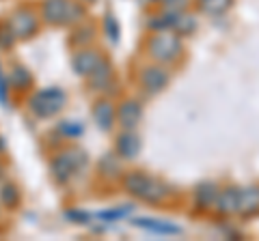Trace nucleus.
<instances>
[{
    "label": "nucleus",
    "instance_id": "f257e3e1",
    "mask_svg": "<svg viewBox=\"0 0 259 241\" xmlns=\"http://www.w3.org/2000/svg\"><path fill=\"white\" fill-rule=\"evenodd\" d=\"M87 164H89V155L84 153L82 149H78V147L65 149L50 162L52 179L56 183H61V186H65V183H69V179L74 174H78L80 170H84Z\"/></svg>",
    "mask_w": 259,
    "mask_h": 241
},
{
    "label": "nucleus",
    "instance_id": "f03ea898",
    "mask_svg": "<svg viewBox=\"0 0 259 241\" xmlns=\"http://www.w3.org/2000/svg\"><path fill=\"white\" fill-rule=\"evenodd\" d=\"M125 192L132 194L134 198L145 200V203H160L166 196V186L160 183L153 176H147L143 172H130L123 176Z\"/></svg>",
    "mask_w": 259,
    "mask_h": 241
},
{
    "label": "nucleus",
    "instance_id": "7ed1b4c3",
    "mask_svg": "<svg viewBox=\"0 0 259 241\" xmlns=\"http://www.w3.org/2000/svg\"><path fill=\"white\" fill-rule=\"evenodd\" d=\"M63 108H65V93L61 88H44V91H37L28 99V110L37 118L56 116Z\"/></svg>",
    "mask_w": 259,
    "mask_h": 241
},
{
    "label": "nucleus",
    "instance_id": "20e7f679",
    "mask_svg": "<svg viewBox=\"0 0 259 241\" xmlns=\"http://www.w3.org/2000/svg\"><path fill=\"white\" fill-rule=\"evenodd\" d=\"M149 56L156 58L158 63H171L175 61L182 52V41L175 33H168V30H158L156 35L149 39Z\"/></svg>",
    "mask_w": 259,
    "mask_h": 241
},
{
    "label": "nucleus",
    "instance_id": "39448f33",
    "mask_svg": "<svg viewBox=\"0 0 259 241\" xmlns=\"http://www.w3.org/2000/svg\"><path fill=\"white\" fill-rule=\"evenodd\" d=\"M7 22H9V26H11V30L15 33V37H18V39H30L32 35L37 33V28H39V18H37V13L32 9H18V11H13L11 18Z\"/></svg>",
    "mask_w": 259,
    "mask_h": 241
},
{
    "label": "nucleus",
    "instance_id": "423d86ee",
    "mask_svg": "<svg viewBox=\"0 0 259 241\" xmlns=\"http://www.w3.org/2000/svg\"><path fill=\"white\" fill-rule=\"evenodd\" d=\"M112 80H115V74H112L110 61L106 56H102V61L97 63L93 74L89 76V88H91L93 93H108L112 88Z\"/></svg>",
    "mask_w": 259,
    "mask_h": 241
},
{
    "label": "nucleus",
    "instance_id": "0eeeda50",
    "mask_svg": "<svg viewBox=\"0 0 259 241\" xmlns=\"http://www.w3.org/2000/svg\"><path fill=\"white\" fill-rule=\"evenodd\" d=\"M141 136L136 134L134 130H123L117 136V142H115V153L121 159H134L136 155L141 153Z\"/></svg>",
    "mask_w": 259,
    "mask_h": 241
},
{
    "label": "nucleus",
    "instance_id": "6e6552de",
    "mask_svg": "<svg viewBox=\"0 0 259 241\" xmlns=\"http://www.w3.org/2000/svg\"><path fill=\"white\" fill-rule=\"evenodd\" d=\"M141 84L145 88V93L158 95L160 91H164V86L168 84V74L158 65H149L141 71Z\"/></svg>",
    "mask_w": 259,
    "mask_h": 241
},
{
    "label": "nucleus",
    "instance_id": "1a4fd4ad",
    "mask_svg": "<svg viewBox=\"0 0 259 241\" xmlns=\"http://www.w3.org/2000/svg\"><path fill=\"white\" fill-rule=\"evenodd\" d=\"M143 118V106L136 99H125L117 108V123L123 130H136V125Z\"/></svg>",
    "mask_w": 259,
    "mask_h": 241
},
{
    "label": "nucleus",
    "instance_id": "9d476101",
    "mask_svg": "<svg viewBox=\"0 0 259 241\" xmlns=\"http://www.w3.org/2000/svg\"><path fill=\"white\" fill-rule=\"evenodd\" d=\"M69 0H44L41 5V18L48 26H65L67 18Z\"/></svg>",
    "mask_w": 259,
    "mask_h": 241
},
{
    "label": "nucleus",
    "instance_id": "9b49d317",
    "mask_svg": "<svg viewBox=\"0 0 259 241\" xmlns=\"http://www.w3.org/2000/svg\"><path fill=\"white\" fill-rule=\"evenodd\" d=\"M91 114L95 118V125L100 127L102 132H108L112 127V123L117 120V110L112 106L110 99H97L91 108Z\"/></svg>",
    "mask_w": 259,
    "mask_h": 241
},
{
    "label": "nucleus",
    "instance_id": "f8f14e48",
    "mask_svg": "<svg viewBox=\"0 0 259 241\" xmlns=\"http://www.w3.org/2000/svg\"><path fill=\"white\" fill-rule=\"evenodd\" d=\"M102 61V54L97 50H80L74 61H71V67H74V74L80 78H89L93 74V69L97 67V63Z\"/></svg>",
    "mask_w": 259,
    "mask_h": 241
},
{
    "label": "nucleus",
    "instance_id": "ddd939ff",
    "mask_svg": "<svg viewBox=\"0 0 259 241\" xmlns=\"http://www.w3.org/2000/svg\"><path fill=\"white\" fill-rule=\"evenodd\" d=\"M7 80H9V88L15 93H26L30 84H32V76L30 71L24 67V65H13L9 76H7Z\"/></svg>",
    "mask_w": 259,
    "mask_h": 241
},
{
    "label": "nucleus",
    "instance_id": "4468645a",
    "mask_svg": "<svg viewBox=\"0 0 259 241\" xmlns=\"http://www.w3.org/2000/svg\"><path fill=\"white\" fill-rule=\"evenodd\" d=\"M134 224L139 228L156 232V235H180L182 232V228L175 226V224H168V222H162V220H151V218H139V220H134Z\"/></svg>",
    "mask_w": 259,
    "mask_h": 241
},
{
    "label": "nucleus",
    "instance_id": "2eb2a0df",
    "mask_svg": "<svg viewBox=\"0 0 259 241\" xmlns=\"http://www.w3.org/2000/svg\"><path fill=\"white\" fill-rule=\"evenodd\" d=\"M216 209L221 213H233V211H238V207H240V190H225L221 192V194L216 196Z\"/></svg>",
    "mask_w": 259,
    "mask_h": 241
},
{
    "label": "nucleus",
    "instance_id": "dca6fc26",
    "mask_svg": "<svg viewBox=\"0 0 259 241\" xmlns=\"http://www.w3.org/2000/svg\"><path fill=\"white\" fill-rule=\"evenodd\" d=\"M238 211H242L244 215L259 211V188L240 190V207H238Z\"/></svg>",
    "mask_w": 259,
    "mask_h": 241
},
{
    "label": "nucleus",
    "instance_id": "f3484780",
    "mask_svg": "<svg viewBox=\"0 0 259 241\" xmlns=\"http://www.w3.org/2000/svg\"><path fill=\"white\" fill-rule=\"evenodd\" d=\"M22 200V194H20V188L15 183H5L0 188V205L7 207V209H15L20 205Z\"/></svg>",
    "mask_w": 259,
    "mask_h": 241
},
{
    "label": "nucleus",
    "instance_id": "a211bd4d",
    "mask_svg": "<svg viewBox=\"0 0 259 241\" xmlns=\"http://www.w3.org/2000/svg\"><path fill=\"white\" fill-rule=\"evenodd\" d=\"M119 155L117 153H106L102 159H100V172L104 176H108V179H112V176H117L121 166H119Z\"/></svg>",
    "mask_w": 259,
    "mask_h": 241
},
{
    "label": "nucleus",
    "instance_id": "6ab92c4d",
    "mask_svg": "<svg viewBox=\"0 0 259 241\" xmlns=\"http://www.w3.org/2000/svg\"><path fill=\"white\" fill-rule=\"evenodd\" d=\"M216 196H218V190L214 186H209V183H205V186H201L197 190V203L201 207H209L216 203Z\"/></svg>",
    "mask_w": 259,
    "mask_h": 241
},
{
    "label": "nucleus",
    "instance_id": "aec40b11",
    "mask_svg": "<svg viewBox=\"0 0 259 241\" xmlns=\"http://www.w3.org/2000/svg\"><path fill=\"white\" fill-rule=\"evenodd\" d=\"M173 28H175V30H180L182 35H190L192 30H194V18H192V15H188V13H182V11H177Z\"/></svg>",
    "mask_w": 259,
    "mask_h": 241
},
{
    "label": "nucleus",
    "instance_id": "412c9836",
    "mask_svg": "<svg viewBox=\"0 0 259 241\" xmlns=\"http://www.w3.org/2000/svg\"><path fill=\"white\" fill-rule=\"evenodd\" d=\"M82 18H84V5L78 3V0H69L67 18H65V26H69V24H78Z\"/></svg>",
    "mask_w": 259,
    "mask_h": 241
},
{
    "label": "nucleus",
    "instance_id": "4be33fe9",
    "mask_svg": "<svg viewBox=\"0 0 259 241\" xmlns=\"http://www.w3.org/2000/svg\"><path fill=\"white\" fill-rule=\"evenodd\" d=\"M15 41H18V37L11 30L9 22H0V50H11Z\"/></svg>",
    "mask_w": 259,
    "mask_h": 241
},
{
    "label": "nucleus",
    "instance_id": "5701e85b",
    "mask_svg": "<svg viewBox=\"0 0 259 241\" xmlns=\"http://www.w3.org/2000/svg\"><path fill=\"white\" fill-rule=\"evenodd\" d=\"M104 30H106V37L110 39L112 43H117V41H119V24H117L115 15H112L110 11L104 15Z\"/></svg>",
    "mask_w": 259,
    "mask_h": 241
},
{
    "label": "nucleus",
    "instance_id": "b1692460",
    "mask_svg": "<svg viewBox=\"0 0 259 241\" xmlns=\"http://www.w3.org/2000/svg\"><path fill=\"white\" fill-rule=\"evenodd\" d=\"M229 5H231V0H201V9L205 13H212V15L223 13Z\"/></svg>",
    "mask_w": 259,
    "mask_h": 241
},
{
    "label": "nucleus",
    "instance_id": "393cba45",
    "mask_svg": "<svg viewBox=\"0 0 259 241\" xmlns=\"http://www.w3.org/2000/svg\"><path fill=\"white\" fill-rule=\"evenodd\" d=\"M59 132L65 136V138H78V136L82 134V125H78V123H61Z\"/></svg>",
    "mask_w": 259,
    "mask_h": 241
},
{
    "label": "nucleus",
    "instance_id": "a878e982",
    "mask_svg": "<svg viewBox=\"0 0 259 241\" xmlns=\"http://www.w3.org/2000/svg\"><path fill=\"white\" fill-rule=\"evenodd\" d=\"M130 211V207H123V209H115V211H104V213H97V218L102 220H119Z\"/></svg>",
    "mask_w": 259,
    "mask_h": 241
},
{
    "label": "nucleus",
    "instance_id": "bb28decb",
    "mask_svg": "<svg viewBox=\"0 0 259 241\" xmlns=\"http://www.w3.org/2000/svg\"><path fill=\"white\" fill-rule=\"evenodd\" d=\"M7 91H9V80L0 71V103H3V106H7Z\"/></svg>",
    "mask_w": 259,
    "mask_h": 241
},
{
    "label": "nucleus",
    "instance_id": "cd10ccee",
    "mask_svg": "<svg viewBox=\"0 0 259 241\" xmlns=\"http://www.w3.org/2000/svg\"><path fill=\"white\" fill-rule=\"evenodd\" d=\"M67 218L78 220L80 224H87L89 220H91V215H89V213H82V211H69V213H67Z\"/></svg>",
    "mask_w": 259,
    "mask_h": 241
},
{
    "label": "nucleus",
    "instance_id": "c85d7f7f",
    "mask_svg": "<svg viewBox=\"0 0 259 241\" xmlns=\"http://www.w3.org/2000/svg\"><path fill=\"white\" fill-rule=\"evenodd\" d=\"M3 174H5V164L0 162V176H3Z\"/></svg>",
    "mask_w": 259,
    "mask_h": 241
},
{
    "label": "nucleus",
    "instance_id": "c756f323",
    "mask_svg": "<svg viewBox=\"0 0 259 241\" xmlns=\"http://www.w3.org/2000/svg\"><path fill=\"white\" fill-rule=\"evenodd\" d=\"M153 3H156V0H153Z\"/></svg>",
    "mask_w": 259,
    "mask_h": 241
}]
</instances>
